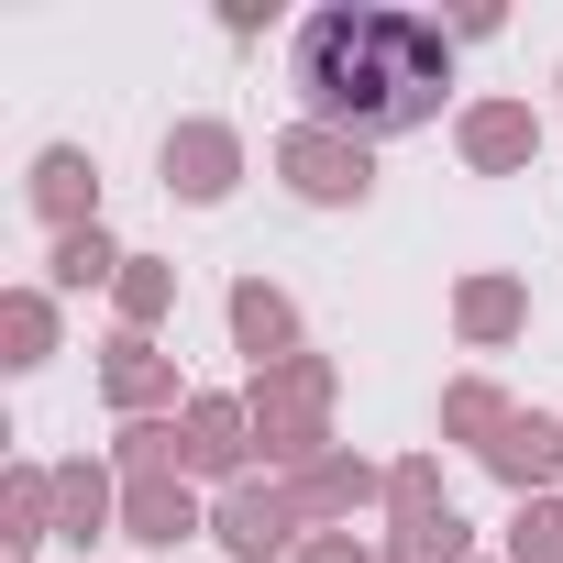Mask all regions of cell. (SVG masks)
<instances>
[{"label": "cell", "instance_id": "obj_1", "mask_svg": "<svg viewBox=\"0 0 563 563\" xmlns=\"http://www.w3.org/2000/svg\"><path fill=\"white\" fill-rule=\"evenodd\" d=\"M288 89H299V122H332L365 144L420 133V122H442V89H453V23L376 12V0H321L288 34Z\"/></svg>", "mask_w": 563, "mask_h": 563}, {"label": "cell", "instance_id": "obj_2", "mask_svg": "<svg viewBox=\"0 0 563 563\" xmlns=\"http://www.w3.org/2000/svg\"><path fill=\"white\" fill-rule=\"evenodd\" d=\"M332 387H343L332 354H288V365L243 376V409H254V453H265V475H299V464L332 453Z\"/></svg>", "mask_w": 563, "mask_h": 563}, {"label": "cell", "instance_id": "obj_3", "mask_svg": "<svg viewBox=\"0 0 563 563\" xmlns=\"http://www.w3.org/2000/svg\"><path fill=\"white\" fill-rule=\"evenodd\" d=\"M265 166L288 177V199H310V210H354L376 188V144L365 133H332V122H288Z\"/></svg>", "mask_w": 563, "mask_h": 563}, {"label": "cell", "instance_id": "obj_4", "mask_svg": "<svg viewBox=\"0 0 563 563\" xmlns=\"http://www.w3.org/2000/svg\"><path fill=\"white\" fill-rule=\"evenodd\" d=\"M210 541H221L232 563H299L310 519H299V497L276 486V475H243V486L210 497Z\"/></svg>", "mask_w": 563, "mask_h": 563}, {"label": "cell", "instance_id": "obj_5", "mask_svg": "<svg viewBox=\"0 0 563 563\" xmlns=\"http://www.w3.org/2000/svg\"><path fill=\"white\" fill-rule=\"evenodd\" d=\"M177 464H188V486H243L254 475V409L221 398V387H199L177 409Z\"/></svg>", "mask_w": 563, "mask_h": 563}, {"label": "cell", "instance_id": "obj_6", "mask_svg": "<svg viewBox=\"0 0 563 563\" xmlns=\"http://www.w3.org/2000/svg\"><path fill=\"white\" fill-rule=\"evenodd\" d=\"M155 177H166V199L221 210V199L243 188V133H232V122H177V133L155 144Z\"/></svg>", "mask_w": 563, "mask_h": 563}, {"label": "cell", "instance_id": "obj_7", "mask_svg": "<svg viewBox=\"0 0 563 563\" xmlns=\"http://www.w3.org/2000/svg\"><path fill=\"white\" fill-rule=\"evenodd\" d=\"M100 398H111V420H177L199 387H177V354H166V343L111 332V343H100Z\"/></svg>", "mask_w": 563, "mask_h": 563}, {"label": "cell", "instance_id": "obj_8", "mask_svg": "<svg viewBox=\"0 0 563 563\" xmlns=\"http://www.w3.org/2000/svg\"><path fill=\"white\" fill-rule=\"evenodd\" d=\"M276 486H288L299 497V519L310 530H354L365 508H387V464H365V453H321V464H299V475H276Z\"/></svg>", "mask_w": 563, "mask_h": 563}, {"label": "cell", "instance_id": "obj_9", "mask_svg": "<svg viewBox=\"0 0 563 563\" xmlns=\"http://www.w3.org/2000/svg\"><path fill=\"white\" fill-rule=\"evenodd\" d=\"M122 541H144V552L210 541V497L188 475H122Z\"/></svg>", "mask_w": 563, "mask_h": 563}, {"label": "cell", "instance_id": "obj_10", "mask_svg": "<svg viewBox=\"0 0 563 563\" xmlns=\"http://www.w3.org/2000/svg\"><path fill=\"white\" fill-rule=\"evenodd\" d=\"M221 321H232V354H243L254 376H265V365H288V354H310V343H299V299H288V288H265V276H232Z\"/></svg>", "mask_w": 563, "mask_h": 563}, {"label": "cell", "instance_id": "obj_11", "mask_svg": "<svg viewBox=\"0 0 563 563\" xmlns=\"http://www.w3.org/2000/svg\"><path fill=\"white\" fill-rule=\"evenodd\" d=\"M453 155H464L475 177H519V166L541 155V111H530V100H475V111L453 122Z\"/></svg>", "mask_w": 563, "mask_h": 563}, {"label": "cell", "instance_id": "obj_12", "mask_svg": "<svg viewBox=\"0 0 563 563\" xmlns=\"http://www.w3.org/2000/svg\"><path fill=\"white\" fill-rule=\"evenodd\" d=\"M453 332H464L475 354H497V343H519V332H530V288H519L508 265H475L464 288H453Z\"/></svg>", "mask_w": 563, "mask_h": 563}, {"label": "cell", "instance_id": "obj_13", "mask_svg": "<svg viewBox=\"0 0 563 563\" xmlns=\"http://www.w3.org/2000/svg\"><path fill=\"white\" fill-rule=\"evenodd\" d=\"M23 199H34L56 232H89V221H100V166H89V144H45L34 177H23Z\"/></svg>", "mask_w": 563, "mask_h": 563}, {"label": "cell", "instance_id": "obj_14", "mask_svg": "<svg viewBox=\"0 0 563 563\" xmlns=\"http://www.w3.org/2000/svg\"><path fill=\"white\" fill-rule=\"evenodd\" d=\"M486 475H497L508 497H541V486L563 475V420H552V409H519V420L497 431V453H486Z\"/></svg>", "mask_w": 563, "mask_h": 563}, {"label": "cell", "instance_id": "obj_15", "mask_svg": "<svg viewBox=\"0 0 563 563\" xmlns=\"http://www.w3.org/2000/svg\"><path fill=\"white\" fill-rule=\"evenodd\" d=\"M100 530H122V475L100 464V453H78V464H56V541H100Z\"/></svg>", "mask_w": 563, "mask_h": 563}, {"label": "cell", "instance_id": "obj_16", "mask_svg": "<svg viewBox=\"0 0 563 563\" xmlns=\"http://www.w3.org/2000/svg\"><path fill=\"white\" fill-rule=\"evenodd\" d=\"M508 420H519V398H508L497 376H453V387H442V442H464L475 464L497 453V431H508Z\"/></svg>", "mask_w": 563, "mask_h": 563}, {"label": "cell", "instance_id": "obj_17", "mask_svg": "<svg viewBox=\"0 0 563 563\" xmlns=\"http://www.w3.org/2000/svg\"><path fill=\"white\" fill-rule=\"evenodd\" d=\"M0 541H12V552L56 541V464H12V475H0Z\"/></svg>", "mask_w": 563, "mask_h": 563}, {"label": "cell", "instance_id": "obj_18", "mask_svg": "<svg viewBox=\"0 0 563 563\" xmlns=\"http://www.w3.org/2000/svg\"><path fill=\"white\" fill-rule=\"evenodd\" d=\"M122 265H133V254H122V243L89 221V232H56V254H45V288H56V299H78V288H122Z\"/></svg>", "mask_w": 563, "mask_h": 563}, {"label": "cell", "instance_id": "obj_19", "mask_svg": "<svg viewBox=\"0 0 563 563\" xmlns=\"http://www.w3.org/2000/svg\"><path fill=\"white\" fill-rule=\"evenodd\" d=\"M45 354H56V288H12V299H0V365L34 376Z\"/></svg>", "mask_w": 563, "mask_h": 563}, {"label": "cell", "instance_id": "obj_20", "mask_svg": "<svg viewBox=\"0 0 563 563\" xmlns=\"http://www.w3.org/2000/svg\"><path fill=\"white\" fill-rule=\"evenodd\" d=\"M387 563H486L464 508H431V519H387Z\"/></svg>", "mask_w": 563, "mask_h": 563}, {"label": "cell", "instance_id": "obj_21", "mask_svg": "<svg viewBox=\"0 0 563 563\" xmlns=\"http://www.w3.org/2000/svg\"><path fill=\"white\" fill-rule=\"evenodd\" d=\"M111 310H122V332L155 343V321L177 310V265H166V254H133V265H122V288H111Z\"/></svg>", "mask_w": 563, "mask_h": 563}, {"label": "cell", "instance_id": "obj_22", "mask_svg": "<svg viewBox=\"0 0 563 563\" xmlns=\"http://www.w3.org/2000/svg\"><path fill=\"white\" fill-rule=\"evenodd\" d=\"M111 475H188L177 464V420H122L111 431Z\"/></svg>", "mask_w": 563, "mask_h": 563}, {"label": "cell", "instance_id": "obj_23", "mask_svg": "<svg viewBox=\"0 0 563 563\" xmlns=\"http://www.w3.org/2000/svg\"><path fill=\"white\" fill-rule=\"evenodd\" d=\"M431 508H453L442 453H398V464H387V519H431Z\"/></svg>", "mask_w": 563, "mask_h": 563}, {"label": "cell", "instance_id": "obj_24", "mask_svg": "<svg viewBox=\"0 0 563 563\" xmlns=\"http://www.w3.org/2000/svg\"><path fill=\"white\" fill-rule=\"evenodd\" d=\"M508 563H563V486L519 497V519H508Z\"/></svg>", "mask_w": 563, "mask_h": 563}, {"label": "cell", "instance_id": "obj_25", "mask_svg": "<svg viewBox=\"0 0 563 563\" xmlns=\"http://www.w3.org/2000/svg\"><path fill=\"white\" fill-rule=\"evenodd\" d=\"M299 563H387V552H376V541H354V530H310V541H299Z\"/></svg>", "mask_w": 563, "mask_h": 563}, {"label": "cell", "instance_id": "obj_26", "mask_svg": "<svg viewBox=\"0 0 563 563\" xmlns=\"http://www.w3.org/2000/svg\"><path fill=\"white\" fill-rule=\"evenodd\" d=\"M552 486H563V475H552Z\"/></svg>", "mask_w": 563, "mask_h": 563}, {"label": "cell", "instance_id": "obj_27", "mask_svg": "<svg viewBox=\"0 0 563 563\" xmlns=\"http://www.w3.org/2000/svg\"><path fill=\"white\" fill-rule=\"evenodd\" d=\"M497 563H508V552H497Z\"/></svg>", "mask_w": 563, "mask_h": 563}]
</instances>
